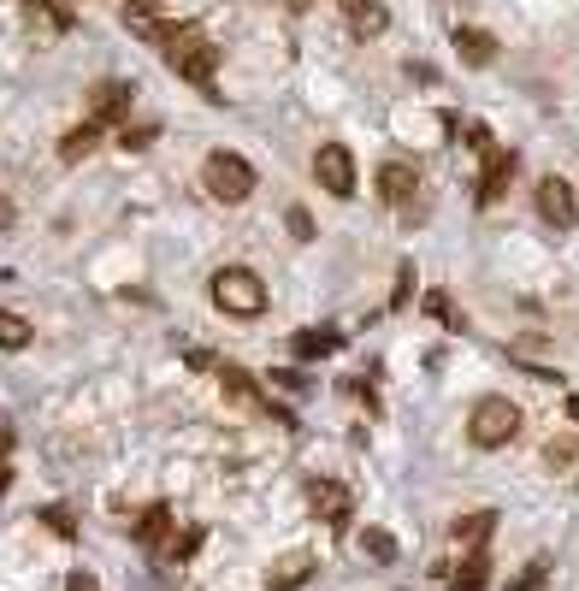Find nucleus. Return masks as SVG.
I'll use <instances>...</instances> for the list:
<instances>
[{
	"instance_id": "nucleus-30",
	"label": "nucleus",
	"mask_w": 579,
	"mask_h": 591,
	"mask_svg": "<svg viewBox=\"0 0 579 591\" xmlns=\"http://www.w3.org/2000/svg\"><path fill=\"white\" fill-rule=\"evenodd\" d=\"M568 420L579 426V396H568Z\"/></svg>"
},
{
	"instance_id": "nucleus-2",
	"label": "nucleus",
	"mask_w": 579,
	"mask_h": 591,
	"mask_svg": "<svg viewBox=\"0 0 579 591\" xmlns=\"http://www.w3.org/2000/svg\"><path fill=\"white\" fill-rule=\"evenodd\" d=\"M213 308L219 314H237V320H255L266 308V284H260L249 266H225L213 272Z\"/></svg>"
},
{
	"instance_id": "nucleus-9",
	"label": "nucleus",
	"mask_w": 579,
	"mask_h": 591,
	"mask_svg": "<svg viewBox=\"0 0 579 591\" xmlns=\"http://www.w3.org/2000/svg\"><path fill=\"white\" fill-rule=\"evenodd\" d=\"M125 113H130V83H119V77H113V83H95L89 119H95V125H119Z\"/></svg>"
},
{
	"instance_id": "nucleus-29",
	"label": "nucleus",
	"mask_w": 579,
	"mask_h": 591,
	"mask_svg": "<svg viewBox=\"0 0 579 591\" xmlns=\"http://www.w3.org/2000/svg\"><path fill=\"white\" fill-rule=\"evenodd\" d=\"M65 591H101V586H95V574H71V580H65Z\"/></svg>"
},
{
	"instance_id": "nucleus-13",
	"label": "nucleus",
	"mask_w": 579,
	"mask_h": 591,
	"mask_svg": "<svg viewBox=\"0 0 579 591\" xmlns=\"http://www.w3.org/2000/svg\"><path fill=\"white\" fill-rule=\"evenodd\" d=\"M101 136H107V125H95V119H89V125H77V131H65L60 136V160H65V166H71V160H89V154L101 148Z\"/></svg>"
},
{
	"instance_id": "nucleus-27",
	"label": "nucleus",
	"mask_w": 579,
	"mask_h": 591,
	"mask_svg": "<svg viewBox=\"0 0 579 591\" xmlns=\"http://www.w3.org/2000/svg\"><path fill=\"white\" fill-rule=\"evenodd\" d=\"M509 591H544V574H538V568H532V574H515Z\"/></svg>"
},
{
	"instance_id": "nucleus-31",
	"label": "nucleus",
	"mask_w": 579,
	"mask_h": 591,
	"mask_svg": "<svg viewBox=\"0 0 579 591\" xmlns=\"http://www.w3.org/2000/svg\"><path fill=\"white\" fill-rule=\"evenodd\" d=\"M6 450H12V432H0V456H6Z\"/></svg>"
},
{
	"instance_id": "nucleus-10",
	"label": "nucleus",
	"mask_w": 579,
	"mask_h": 591,
	"mask_svg": "<svg viewBox=\"0 0 579 591\" xmlns=\"http://www.w3.org/2000/svg\"><path fill=\"white\" fill-rule=\"evenodd\" d=\"M308 509H314L320 521H343V515H349V491H343L337 479H308Z\"/></svg>"
},
{
	"instance_id": "nucleus-19",
	"label": "nucleus",
	"mask_w": 579,
	"mask_h": 591,
	"mask_svg": "<svg viewBox=\"0 0 579 591\" xmlns=\"http://www.w3.org/2000/svg\"><path fill=\"white\" fill-rule=\"evenodd\" d=\"M24 343H30V320H18V314L0 308V349H24Z\"/></svg>"
},
{
	"instance_id": "nucleus-3",
	"label": "nucleus",
	"mask_w": 579,
	"mask_h": 591,
	"mask_svg": "<svg viewBox=\"0 0 579 591\" xmlns=\"http://www.w3.org/2000/svg\"><path fill=\"white\" fill-rule=\"evenodd\" d=\"M166 66L178 71V77H190V83H201L207 89V101H225L219 89H213V66H219V48H207L201 42V30H184L172 48H166Z\"/></svg>"
},
{
	"instance_id": "nucleus-17",
	"label": "nucleus",
	"mask_w": 579,
	"mask_h": 591,
	"mask_svg": "<svg viewBox=\"0 0 579 591\" xmlns=\"http://www.w3.org/2000/svg\"><path fill=\"white\" fill-rule=\"evenodd\" d=\"M308 580V556H284L278 568H272V580H266V591H290Z\"/></svg>"
},
{
	"instance_id": "nucleus-4",
	"label": "nucleus",
	"mask_w": 579,
	"mask_h": 591,
	"mask_svg": "<svg viewBox=\"0 0 579 591\" xmlns=\"http://www.w3.org/2000/svg\"><path fill=\"white\" fill-rule=\"evenodd\" d=\"M520 432V408L509 396H485L473 414H467V438L479 444V450H497V444H509Z\"/></svg>"
},
{
	"instance_id": "nucleus-24",
	"label": "nucleus",
	"mask_w": 579,
	"mask_h": 591,
	"mask_svg": "<svg viewBox=\"0 0 579 591\" xmlns=\"http://www.w3.org/2000/svg\"><path fill=\"white\" fill-rule=\"evenodd\" d=\"M154 136H160V125H130V131H125V148H130V154H142Z\"/></svg>"
},
{
	"instance_id": "nucleus-22",
	"label": "nucleus",
	"mask_w": 579,
	"mask_h": 591,
	"mask_svg": "<svg viewBox=\"0 0 579 591\" xmlns=\"http://www.w3.org/2000/svg\"><path fill=\"white\" fill-rule=\"evenodd\" d=\"M42 526H48V532H60V538H71V532H77V521L65 515L60 503H48V509H42Z\"/></svg>"
},
{
	"instance_id": "nucleus-16",
	"label": "nucleus",
	"mask_w": 579,
	"mask_h": 591,
	"mask_svg": "<svg viewBox=\"0 0 579 591\" xmlns=\"http://www.w3.org/2000/svg\"><path fill=\"white\" fill-rule=\"evenodd\" d=\"M136 538H142V544H166V538H172V509H166V503L142 509V521H136Z\"/></svg>"
},
{
	"instance_id": "nucleus-15",
	"label": "nucleus",
	"mask_w": 579,
	"mask_h": 591,
	"mask_svg": "<svg viewBox=\"0 0 579 591\" xmlns=\"http://www.w3.org/2000/svg\"><path fill=\"white\" fill-rule=\"evenodd\" d=\"M485 586H491V562H485V550H473L450 574V591H485Z\"/></svg>"
},
{
	"instance_id": "nucleus-14",
	"label": "nucleus",
	"mask_w": 579,
	"mask_h": 591,
	"mask_svg": "<svg viewBox=\"0 0 579 591\" xmlns=\"http://www.w3.org/2000/svg\"><path fill=\"white\" fill-rule=\"evenodd\" d=\"M343 12H349V30H355L361 42L385 30V6H379V0H343Z\"/></svg>"
},
{
	"instance_id": "nucleus-1",
	"label": "nucleus",
	"mask_w": 579,
	"mask_h": 591,
	"mask_svg": "<svg viewBox=\"0 0 579 591\" xmlns=\"http://www.w3.org/2000/svg\"><path fill=\"white\" fill-rule=\"evenodd\" d=\"M201 178H207V196L225 201V207L255 196V166H249L243 154H231V148H213V154L201 160Z\"/></svg>"
},
{
	"instance_id": "nucleus-8",
	"label": "nucleus",
	"mask_w": 579,
	"mask_h": 591,
	"mask_svg": "<svg viewBox=\"0 0 579 591\" xmlns=\"http://www.w3.org/2000/svg\"><path fill=\"white\" fill-rule=\"evenodd\" d=\"M515 172H520L515 148H491V166L479 172V207H485V201H503V196H509V184H515Z\"/></svg>"
},
{
	"instance_id": "nucleus-7",
	"label": "nucleus",
	"mask_w": 579,
	"mask_h": 591,
	"mask_svg": "<svg viewBox=\"0 0 579 591\" xmlns=\"http://www.w3.org/2000/svg\"><path fill=\"white\" fill-rule=\"evenodd\" d=\"M414 190H420V172L408 160H385L379 166V201L385 207H414Z\"/></svg>"
},
{
	"instance_id": "nucleus-26",
	"label": "nucleus",
	"mask_w": 579,
	"mask_h": 591,
	"mask_svg": "<svg viewBox=\"0 0 579 591\" xmlns=\"http://www.w3.org/2000/svg\"><path fill=\"white\" fill-rule=\"evenodd\" d=\"M408 296H414V266L402 261V284H396V296H390V308H402Z\"/></svg>"
},
{
	"instance_id": "nucleus-21",
	"label": "nucleus",
	"mask_w": 579,
	"mask_h": 591,
	"mask_svg": "<svg viewBox=\"0 0 579 591\" xmlns=\"http://www.w3.org/2000/svg\"><path fill=\"white\" fill-rule=\"evenodd\" d=\"M426 314H432V320H444L450 331H461V314H455V302L444 296V290H426Z\"/></svg>"
},
{
	"instance_id": "nucleus-12",
	"label": "nucleus",
	"mask_w": 579,
	"mask_h": 591,
	"mask_svg": "<svg viewBox=\"0 0 579 591\" xmlns=\"http://www.w3.org/2000/svg\"><path fill=\"white\" fill-rule=\"evenodd\" d=\"M455 54H461V66H491L497 60V36L491 30H455Z\"/></svg>"
},
{
	"instance_id": "nucleus-11",
	"label": "nucleus",
	"mask_w": 579,
	"mask_h": 591,
	"mask_svg": "<svg viewBox=\"0 0 579 591\" xmlns=\"http://www.w3.org/2000/svg\"><path fill=\"white\" fill-rule=\"evenodd\" d=\"M296 361H325V355H337L343 349V331H331V326H314V331H296Z\"/></svg>"
},
{
	"instance_id": "nucleus-6",
	"label": "nucleus",
	"mask_w": 579,
	"mask_h": 591,
	"mask_svg": "<svg viewBox=\"0 0 579 591\" xmlns=\"http://www.w3.org/2000/svg\"><path fill=\"white\" fill-rule=\"evenodd\" d=\"M532 201H538V219H544L550 231H574L579 225V201H574V190H568V178H538Z\"/></svg>"
},
{
	"instance_id": "nucleus-20",
	"label": "nucleus",
	"mask_w": 579,
	"mask_h": 591,
	"mask_svg": "<svg viewBox=\"0 0 579 591\" xmlns=\"http://www.w3.org/2000/svg\"><path fill=\"white\" fill-rule=\"evenodd\" d=\"M491 526H497V515L485 509V515H461V521H455V532H461L467 544H485V538H491Z\"/></svg>"
},
{
	"instance_id": "nucleus-5",
	"label": "nucleus",
	"mask_w": 579,
	"mask_h": 591,
	"mask_svg": "<svg viewBox=\"0 0 579 591\" xmlns=\"http://www.w3.org/2000/svg\"><path fill=\"white\" fill-rule=\"evenodd\" d=\"M314 178H320L325 196H355V160H349V148L343 142H320L314 148Z\"/></svg>"
},
{
	"instance_id": "nucleus-23",
	"label": "nucleus",
	"mask_w": 579,
	"mask_h": 591,
	"mask_svg": "<svg viewBox=\"0 0 579 591\" xmlns=\"http://www.w3.org/2000/svg\"><path fill=\"white\" fill-rule=\"evenodd\" d=\"M195 550H201V526H184V532L172 538V556L184 562V556H195Z\"/></svg>"
},
{
	"instance_id": "nucleus-28",
	"label": "nucleus",
	"mask_w": 579,
	"mask_h": 591,
	"mask_svg": "<svg viewBox=\"0 0 579 591\" xmlns=\"http://www.w3.org/2000/svg\"><path fill=\"white\" fill-rule=\"evenodd\" d=\"M467 142H473L479 154H491V131H485V125H473V131H467Z\"/></svg>"
},
{
	"instance_id": "nucleus-25",
	"label": "nucleus",
	"mask_w": 579,
	"mask_h": 591,
	"mask_svg": "<svg viewBox=\"0 0 579 591\" xmlns=\"http://www.w3.org/2000/svg\"><path fill=\"white\" fill-rule=\"evenodd\" d=\"M290 231H296V243H308L314 237V213L308 207H290Z\"/></svg>"
},
{
	"instance_id": "nucleus-18",
	"label": "nucleus",
	"mask_w": 579,
	"mask_h": 591,
	"mask_svg": "<svg viewBox=\"0 0 579 591\" xmlns=\"http://www.w3.org/2000/svg\"><path fill=\"white\" fill-rule=\"evenodd\" d=\"M361 550H367L373 562H396V538L379 532V526H367V532H361Z\"/></svg>"
}]
</instances>
